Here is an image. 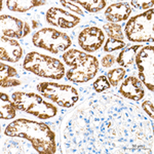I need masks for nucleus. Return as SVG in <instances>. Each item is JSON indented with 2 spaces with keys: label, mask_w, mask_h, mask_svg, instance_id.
<instances>
[{
  "label": "nucleus",
  "mask_w": 154,
  "mask_h": 154,
  "mask_svg": "<svg viewBox=\"0 0 154 154\" xmlns=\"http://www.w3.org/2000/svg\"><path fill=\"white\" fill-rule=\"evenodd\" d=\"M33 44L36 48H43L53 54L65 51L71 45V39L67 34L53 28H43L32 37Z\"/></svg>",
  "instance_id": "nucleus-6"
},
{
  "label": "nucleus",
  "mask_w": 154,
  "mask_h": 154,
  "mask_svg": "<svg viewBox=\"0 0 154 154\" xmlns=\"http://www.w3.org/2000/svg\"><path fill=\"white\" fill-rule=\"evenodd\" d=\"M114 63H115V59H114L112 54H106L102 59V66L105 67V68H110Z\"/></svg>",
  "instance_id": "nucleus-28"
},
{
  "label": "nucleus",
  "mask_w": 154,
  "mask_h": 154,
  "mask_svg": "<svg viewBox=\"0 0 154 154\" xmlns=\"http://www.w3.org/2000/svg\"><path fill=\"white\" fill-rule=\"evenodd\" d=\"M18 76L16 69L12 67L5 65V64H0V80H5L8 78H16Z\"/></svg>",
  "instance_id": "nucleus-22"
},
{
  "label": "nucleus",
  "mask_w": 154,
  "mask_h": 154,
  "mask_svg": "<svg viewBox=\"0 0 154 154\" xmlns=\"http://www.w3.org/2000/svg\"><path fill=\"white\" fill-rule=\"evenodd\" d=\"M119 94L133 101H140L145 96L142 82L134 76L126 77L119 88Z\"/></svg>",
  "instance_id": "nucleus-13"
},
{
  "label": "nucleus",
  "mask_w": 154,
  "mask_h": 154,
  "mask_svg": "<svg viewBox=\"0 0 154 154\" xmlns=\"http://www.w3.org/2000/svg\"><path fill=\"white\" fill-rule=\"evenodd\" d=\"M131 4L137 9H148V8H152L154 1H142V0H133L131 1Z\"/></svg>",
  "instance_id": "nucleus-24"
},
{
  "label": "nucleus",
  "mask_w": 154,
  "mask_h": 154,
  "mask_svg": "<svg viewBox=\"0 0 154 154\" xmlns=\"http://www.w3.org/2000/svg\"><path fill=\"white\" fill-rule=\"evenodd\" d=\"M21 84V81L17 78H8L5 80H0V85L2 88H9V86H17Z\"/></svg>",
  "instance_id": "nucleus-26"
},
{
  "label": "nucleus",
  "mask_w": 154,
  "mask_h": 154,
  "mask_svg": "<svg viewBox=\"0 0 154 154\" xmlns=\"http://www.w3.org/2000/svg\"><path fill=\"white\" fill-rule=\"evenodd\" d=\"M153 8L133 17L125 25V36L133 42H148L154 38Z\"/></svg>",
  "instance_id": "nucleus-5"
},
{
  "label": "nucleus",
  "mask_w": 154,
  "mask_h": 154,
  "mask_svg": "<svg viewBox=\"0 0 154 154\" xmlns=\"http://www.w3.org/2000/svg\"><path fill=\"white\" fill-rule=\"evenodd\" d=\"M139 77L149 91H154V46H144L135 58Z\"/></svg>",
  "instance_id": "nucleus-8"
},
{
  "label": "nucleus",
  "mask_w": 154,
  "mask_h": 154,
  "mask_svg": "<svg viewBox=\"0 0 154 154\" xmlns=\"http://www.w3.org/2000/svg\"><path fill=\"white\" fill-rule=\"evenodd\" d=\"M46 21L54 27L63 29L74 28L77 24H79L80 19L75 14L58 8V7H51L46 11Z\"/></svg>",
  "instance_id": "nucleus-11"
},
{
  "label": "nucleus",
  "mask_w": 154,
  "mask_h": 154,
  "mask_svg": "<svg viewBox=\"0 0 154 154\" xmlns=\"http://www.w3.org/2000/svg\"><path fill=\"white\" fill-rule=\"evenodd\" d=\"M63 60L69 67L67 78L72 82H88L96 76L99 62L96 57L77 49H69L63 54Z\"/></svg>",
  "instance_id": "nucleus-2"
},
{
  "label": "nucleus",
  "mask_w": 154,
  "mask_h": 154,
  "mask_svg": "<svg viewBox=\"0 0 154 154\" xmlns=\"http://www.w3.org/2000/svg\"><path fill=\"white\" fill-rule=\"evenodd\" d=\"M37 91L45 98L56 102L60 106L70 108L78 101L79 96L76 88L71 85L54 82H41L37 85Z\"/></svg>",
  "instance_id": "nucleus-7"
},
{
  "label": "nucleus",
  "mask_w": 154,
  "mask_h": 154,
  "mask_svg": "<svg viewBox=\"0 0 154 154\" xmlns=\"http://www.w3.org/2000/svg\"><path fill=\"white\" fill-rule=\"evenodd\" d=\"M104 30L106 31L107 35L109 36V38L112 39H117V40H122L123 39V34L121 31V27L119 25L109 23L104 25Z\"/></svg>",
  "instance_id": "nucleus-19"
},
{
  "label": "nucleus",
  "mask_w": 154,
  "mask_h": 154,
  "mask_svg": "<svg viewBox=\"0 0 154 154\" xmlns=\"http://www.w3.org/2000/svg\"><path fill=\"white\" fill-rule=\"evenodd\" d=\"M0 41H1V48H0L1 61L17 63L21 60L23 49L18 41L12 38H7L6 36H1Z\"/></svg>",
  "instance_id": "nucleus-12"
},
{
  "label": "nucleus",
  "mask_w": 154,
  "mask_h": 154,
  "mask_svg": "<svg viewBox=\"0 0 154 154\" xmlns=\"http://www.w3.org/2000/svg\"><path fill=\"white\" fill-rule=\"evenodd\" d=\"M24 69L33 74L51 79H62L65 75V67L61 61L44 56L36 51L28 53L24 60Z\"/></svg>",
  "instance_id": "nucleus-3"
},
{
  "label": "nucleus",
  "mask_w": 154,
  "mask_h": 154,
  "mask_svg": "<svg viewBox=\"0 0 154 154\" xmlns=\"http://www.w3.org/2000/svg\"><path fill=\"white\" fill-rule=\"evenodd\" d=\"M11 98L17 109L32 114L40 119L53 118L58 113L56 106L45 102L37 94L16 91L12 94Z\"/></svg>",
  "instance_id": "nucleus-4"
},
{
  "label": "nucleus",
  "mask_w": 154,
  "mask_h": 154,
  "mask_svg": "<svg viewBox=\"0 0 154 154\" xmlns=\"http://www.w3.org/2000/svg\"><path fill=\"white\" fill-rule=\"evenodd\" d=\"M125 69L123 68H115L108 72V81L112 86H117L119 81L123 79L125 76Z\"/></svg>",
  "instance_id": "nucleus-20"
},
{
  "label": "nucleus",
  "mask_w": 154,
  "mask_h": 154,
  "mask_svg": "<svg viewBox=\"0 0 154 154\" xmlns=\"http://www.w3.org/2000/svg\"><path fill=\"white\" fill-rule=\"evenodd\" d=\"M131 14L130 4L126 2H116L111 4L105 11V18L111 23L125 21Z\"/></svg>",
  "instance_id": "nucleus-14"
},
{
  "label": "nucleus",
  "mask_w": 154,
  "mask_h": 154,
  "mask_svg": "<svg viewBox=\"0 0 154 154\" xmlns=\"http://www.w3.org/2000/svg\"><path fill=\"white\" fill-rule=\"evenodd\" d=\"M61 4H62L63 6L67 7V8H69L71 11H74V12H76V14H80V16H83V11H81V9L79 8V7L77 6L75 3H73V2H71V1H66V0H62V1H61Z\"/></svg>",
  "instance_id": "nucleus-25"
},
{
  "label": "nucleus",
  "mask_w": 154,
  "mask_h": 154,
  "mask_svg": "<svg viewBox=\"0 0 154 154\" xmlns=\"http://www.w3.org/2000/svg\"><path fill=\"white\" fill-rule=\"evenodd\" d=\"M142 107H143V110L145 111V112L147 113L151 118L154 117V107H153V103H152V102L145 101L142 104Z\"/></svg>",
  "instance_id": "nucleus-27"
},
{
  "label": "nucleus",
  "mask_w": 154,
  "mask_h": 154,
  "mask_svg": "<svg viewBox=\"0 0 154 154\" xmlns=\"http://www.w3.org/2000/svg\"><path fill=\"white\" fill-rule=\"evenodd\" d=\"M142 45H131L123 49L118 54L116 62L121 67H130L135 63V58L138 54V51L142 48Z\"/></svg>",
  "instance_id": "nucleus-16"
},
{
  "label": "nucleus",
  "mask_w": 154,
  "mask_h": 154,
  "mask_svg": "<svg viewBox=\"0 0 154 154\" xmlns=\"http://www.w3.org/2000/svg\"><path fill=\"white\" fill-rule=\"evenodd\" d=\"M4 134L8 137L27 139L38 153L54 154L57 150L54 133L45 123L20 118L9 123Z\"/></svg>",
  "instance_id": "nucleus-1"
},
{
  "label": "nucleus",
  "mask_w": 154,
  "mask_h": 154,
  "mask_svg": "<svg viewBox=\"0 0 154 154\" xmlns=\"http://www.w3.org/2000/svg\"><path fill=\"white\" fill-rule=\"evenodd\" d=\"M0 24L3 35L11 38H23L30 33L29 25L14 17L1 16Z\"/></svg>",
  "instance_id": "nucleus-10"
},
{
  "label": "nucleus",
  "mask_w": 154,
  "mask_h": 154,
  "mask_svg": "<svg viewBox=\"0 0 154 154\" xmlns=\"http://www.w3.org/2000/svg\"><path fill=\"white\" fill-rule=\"evenodd\" d=\"M45 1H37V0H7L6 5L11 11L25 12L35 6L44 5Z\"/></svg>",
  "instance_id": "nucleus-15"
},
{
  "label": "nucleus",
  "mask_w": 154,
  "mask_h": 154,
  "mask_svg": "<svg viewBox=\"0 0 154 154\" xmlns=\"http://www.w3.org/2000/svg\"><path fill=\"white\" fill-rule=\"evenodd\" d=\"M0 118L2 119H11L16 116V106L14 103H11L9 98L6 94L0 93Z\"/></svg>",
  "instance_id": "nucleus-17"
},
{
  "label": "nucleus",
  "mask_w": 154,
  "mask_h": 154,
  "mask_svg": "<svg viewBox=\"0 0 154 154\" xmlns=\"http://www.w3.org/2000/svg\"><path fill=\"white\" fill-rule=\"evenodd\" d=\"M110 85H111V84L109 83L108 78H107L106 76L99 77V78L97 79V80L93 84L94 89H95L97 93H102V91H106V89L110 88Z\"/></svg>",
  "instance_id": "nucleus-23"
},
{
  "label": "nucleus",
  "mask_w": 154,
  "mask_h": 154,
  "mask_svg": "<svg viewBox=\"0 0 154 154\" xmlns=\"http://www.w3.org/2000/svg\"><path fill=\"white\" fill-rule=\"evenodd\" d=\"M74 3L80 4L88 12H98L106 6L107 2L105 0H78Z\"/></svg>",
  "instance_id": "nucleus-18"
},
{
  "label": "nucleus",
  "mask_w": 154,
  "mask_h": 154,
  "mask_svg": "<svg viewBox=\"0 0 154 154\" xmlns=\"http://www.w3.org/2000/svg\"><path fill=\"white\" fill-rule=\"evenodd\" d=\"M105 36L98 27H88L79 33L78 44L86 53H94L102 46Z\"/></svg>",
  "instance_id": "nucleus-9"
},
{
  "label": "nucleus",
  "mask_w": 154,
  "mask_h": 154,
  "mask_svg": "<svg viewBox=\"0 0 154 154\" xmlns=\"http://www.w3.org/2000/svg\"><path fill=\"white\" fill-rule=\"evenodd\" d=\"M125 46V43L122 40H117V39L108 38L106 43L104 44V51L106 53H112L114 51H118Z\"/></svg>",
  "instance_id": "nucleus-21"
}]
</instances>
